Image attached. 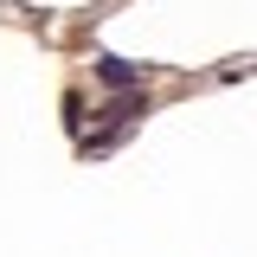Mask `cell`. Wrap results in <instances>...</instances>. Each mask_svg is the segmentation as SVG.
I'll list each match as a JSON object with an SVG mask.
<instances>
[{
	"label": "cell",
	"mask_w": 257,
	"mask_h": 257,
	"mask_svg": "<svg viewBox=\"0 0 257 257\" xmlns=\"http://www.w3.org/2000/svg\"><path fill=\"white\" fill-rule=\"evenodd\" d=\"M96 77L109 84V90H142V64H128V58H96Z\"/></svg>",
	"instance_id": "6da1fadb"
},
{
	"label": "cell",
	"mask_w": 257,
	"mask_h": 257,
	"mask_svg": "<svg viewBox=\"0 0 257 257\" xmlns=\"http://www.w3.org/2000/svg\"><path fill=\"white\" fill-rule=\"evenodd\" d=\"M135 116H148V96H142V90H116L109 103H103V122H116V128L135 122Z\"/></svg>",
	"instance_id": "7a4b0ae2"
},
{
	"label": "cell",
	"mask_w": 257,
	"mask_h": 257,
	"mask_svg": "<svg viewBox=\"0 0 257 257\" xmlns=\"http://www.w3.org/2000/svg\"><path fill=\"white\" fill-rule=\"evenodd\" d=\"M64 122H71V128H84V96H77V90L64 96Z\"/></svg>",
	"instance_id": "3957f363"
}]
</instances>
